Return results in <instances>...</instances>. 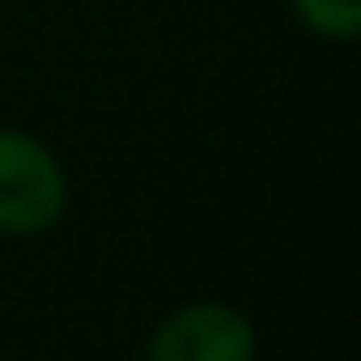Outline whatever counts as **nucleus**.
<instances>
[{
    "instance_id": "obj_1",
    "label": "nucleus",
    "mask_w": 361,
    "mask_h": 361,
    "mask_svg": "<svg viewBox=\"0 0 361 361\" xmlns=\"http://www.w3.org/2000/svg\"><path fill=\"white\" fill-rule=\"evenodd\" d=\"M68 209V174L60 157L22 128H0V234L35 238Z\"/></svg>"
},
{
    "instance_id": "obj_2",
    "label": "nucleus",
    "mask_w": 361,
    "mask_h": 361,
    "mask_svg": "<svg viewBox=\"0 0 361 361\" xmlns=\"http://www.w3.org/2000/svg\"><path fill=\"white\" fill-rule=\"evenodd\" d=\"M259 340L243 310L226 302L178 306L149 336L145 361H255Z\"/></svg>"
},
{
    "instance_id": "obj_3",
    "label": "nucleus",
    "mask_w": 361,
    "mask_h": 361,
    "mask_svg": "<svg viewBox=\"0 0 361 361\" xmlns=\"http://www.w3.org/2000/svg\"><path fill=\"white\" fill-rule=\"evenodd\" d=\"M293 18L327 43H353L361 35V0H289Z\"/></svg>"
}]
</instances>
